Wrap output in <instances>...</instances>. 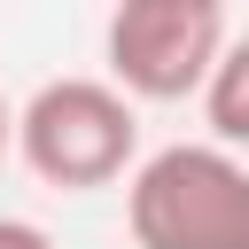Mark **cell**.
I'll return each mask as SVG.
<instances>
[{"label": "cell", "mask_w": 249, "mask_h": 249, "mask_svg": "<svg viewBox=\"0 0 249 249\" xmlns=\"http://www.w3.org/2000/svg\"><path fill=\"white\" fill-rule=\"evenodd\" d=\"M124 226L140 249H249V163L218 140H171L132 163Z\"/></svg>", "instance_id": "obj_1"}, {"label": "cell", "mask_w": 249, "mask_h": 249, "mask_svg": "<svg viewBox=\"0 0 249 249\" xmlns=\"http://www.w3.org/2000/svg\"><path fill=\"white\" fill-rule=\"evenodd\" d=\"M16 156L31 163L39 187H62V195L124 179L132 156H140L132 93L109 86V78H47L16 109Z\"/></svg>", "instance_id": "obj_2"}, {"label": "cell", "mask_w": 249, "mask_h": 249, "mask_svg": "<svg viewBox=\"0 0 249 249\" xmlns=\"http://www.w3.org/2000/svg\"><path fill=\"white\" fill-rule=\"evenodd\" d=\"M226 54V0H117L101 31L109 86L132 101H187Z\"/></svg>", "instance_id": "obj_3"}, {"label": "cell", "mask_w": 249, "mask_h": 249, "mask_svg": "<svg viewBox=\"0 0 249 249\" xmlns=\"http://www.w3.org/2000/svg\"><path fill=\"white\" fill-rule=\"evenodd\" d=\"M202 117H210L218 148H249V31L226 39V54H218V70L202 86Z\"/></svg>", "instance_id": "obj_4"}, {"label": "cell", "mask_w": 249, "mask_h": 249, "mask_svg": "<svg viewBox=\"0 0 249 249\" xmlns=\"http://www.w3.org/2000/svg\"><path fill=\"white\" fill-rule=\"evenodd\" d=\"M0 249H54V241H47L31 218H0Z\"/></svg>", "instance_id": "obj_5"}, {"label": "cell", "mask_w": 249, "mask_h": 249, "mask_svg": "<svg viewBox=\"0 0 249 249\" xmlns=\"http://www.w3.org/2000/svg\"><path fill=\"white\" fill-rule=\"evenodd\" d=\"M16 148V109H8V93H0V156Z\"/></svg>", "instance_id": "obj_6"}]
</instances>
